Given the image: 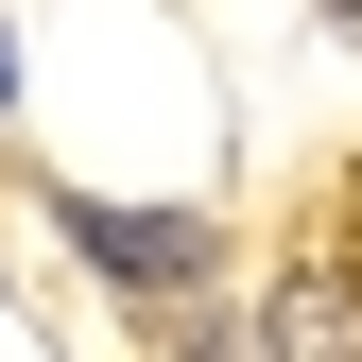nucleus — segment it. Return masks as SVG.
Listing matches in <instances>:
<instances>
[{
	"label": "nucleus",
	"mask_w": 362,
	"mask_h": 362,
	"mask_svg": "<svg viewBox=\"0 0 362 362\" xmlns=\"http://www.w3.org/2000/svg\"><path fill=\"white\" fill-rule=\"evenodd\" d=\"M0 104H18V35H0Z\"/></svg>",
	"instance_id": "f03ea898"
},
{
	"label": "nucleus",
	"mask_w": 362,
	"mask_h": 362,
	"mask_svg": "<svg viewBox=\"0 0 362 362\" xmlns=\"http://www.w3.org/2000/svg\"><path fill=\"white\" fill-rule=\"evenodd\" d=\"M328 18H362V0H328Z\"/></svg>",
	"instance_id": "7ed1b4c3"
},
{
	"label": "nucleus",
	"mask_w": 362,
	"mask_h": 362,
	"mask_svg": "<svg viewBox=\"0 0 362 362\" xmlns=\"http://www.w3.org/2000/svg\"><path fill=\"white\" fill-rule=\"evenodd\" d=\"M52 224H69L86 276H121V293H207V276H224V224H207V207H104V190H69Z\"/></svg>",
	"instance_id": "f257e3e1"
}]
</instances>
